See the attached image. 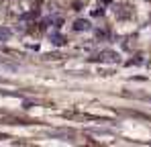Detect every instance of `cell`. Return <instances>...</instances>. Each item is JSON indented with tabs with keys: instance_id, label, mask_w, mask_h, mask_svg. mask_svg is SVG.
Segmentation results:
<instances>
[{
	"instance_id": "6da1fadb",
	"label": "cell",
	"mask_w": 151,
	"mask_h": 147,
	"mask_svg": "<svg viewBox=\"0 0 151 147\" xmlns=\"http://www.w3.org/2000/svg\"><path fill=\"white\" fill-rule=\"evenodd\" d=\"M94 59H96V61H104V63H106V61H110V63H119V61H121L119 53H116V51H110V49L98 53V57H94Z\"/></svg>"
},
{
	"instance_id": "277c9868",
	"label": "cell",
	"mask_w": 151,
	"mask_h": 147,
	"mask_svg": "<svg viewBox=\"0 0 151 147\" xmlns=\"http://www.w3.org/2000/svg\"><path fill=\"white\" fill-rule=\"evenodd\" d=\"M51 43H53V45H63V43H65V37H63V35H53V37H51Z\"/></svg>"
},
{
	"instance_id": "5b68a950",
	"label": "cell",
	"mask_w": 151,
	"mask_h": 147,
	"mask_svg": "<svg viewBox=\"0 0 151 147\" xmlns=\"http://www.w3.org/2000/svg\"><path fill=\"white\" fill-rule=\"evenodd\" d=\"M0 139H8V135H2V133H0Z\"/></svg>"
},
{
	"instance_id": "8992f818",
	"label": "cell",
	"mask_w": 151,
	"mask_h": 147,
	"mask_svg": "<svg viewBox=\"0 0 151 147\" xmlns=\"http://www.w3.org/2000/svg\"><path fill=\"white\" fill-rule=\"evenodd\" d=\"M102 2H110V0H102Z\"/></svg>"
},
{
	"instance_id": "7a4b0ae2",
	"label": "cell",
	"mask_w": 151,
	"mask_h": 147,
	"mask_svg": "<svg viewBox=\"0 0 151 147\" xmlns=\"http://www.w3.org/2000/svg\"><path fill=\"white\" fill-rule=\"evenodd\" d=\"M90 27H92L90 21H86V19H78V21L74 23V31H78V33H80V31H88Z\"/></svg>"
},
{
	"instance_id": "3957f363",
	"label": "cell",
	"mask_w": 151,
	"mask_h": 147,
	"mask_svg": "<svg viewBox=\"0 0 151 147\" xmlns=\"http://www.w3.org/2000/svg\"><path fill=\"white\" fill-rule=\"evenodd\" d=\"M8 39H10V29L0 27V41H8Z\"/></svg>"
}]
</instances>
